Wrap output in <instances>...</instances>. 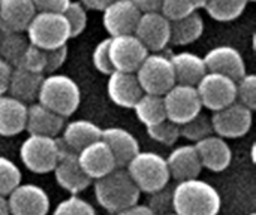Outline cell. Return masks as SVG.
<instances>
[{
	"instance_id": "6da1fadb",
	"label": "cell",
	"mask_w": 256,
	"mask_h": 215,
	"mask_svg": "<svg viewBox=\"0 0 256 215\" xmlns=\"http://www.w3.org/2000/svg\"><path fill=\"white\" fill-rule=\"evenodd\" d=\"M222 207L219 192L202 180L177 183L172 190V213L177 215H218Z\"/></svg>"
},
{
	"instance_id": "7a4b0ae2",
	"label": "cell",
	"mask_w": 256,
	"mask_h": 215,
	"mask_svg": "<svg viewBox=\"0 0 256 215\" xmlns=\"http://www.w3.org/2000/svg\"><path fill=\"white\" fill-rule=\"evenodd\" d=\"M141 192L134 184L124 168H117L111 174L94 181V198L108 213L117 214L138 204Z\"/></svg>"
},
{
	"instance_id": "3957f363",
	"label": "cell",
	"mask_w": 256,
	"mask_h": 215,
	"mask_svg": "<svg viewBox=\"0 0 256 215\" xmlns=\"http://www.w3.org/2000/svg\"><path fill=\"white\" fill-rule=\"evenodd\" d=\"M36 100L50 111L68 118L75 114L81 103V90L70 76L52 73L44 76Z\"/></svg>"
},
{
	"instance_id": "277c9868",
	"label": "cell",
	"mask_w": 256,
	"mask_h": 215,
	"mask_svg": "<svg viewBox=\"0 0 256 215\" xmlns=\"http://www.w3.org/2000/svg\"><path fill=\"white\" fill-rule=\"evenodd\" d=\"M124 169L138 190L147 195L165 189L171 180L166 160L153 151H140Z\"/></svg>"
},
{
	"instance_id": "5b68a950",
	"label": "cell",
	"mask_w": 256,
	"mask_h": 215,
	"mask_svg": "<svg viewBox=\"0 0 256 215\" xmlns=\"http://www.w3.org/2000/svg\"><path fill=\"white\" fill-rule=\"evenodd\" d=\"M28 43L48 51L63 46L70 39V31L63 13L36 12L26 28Z\"/></svg>"
},
{
	"instance_id": "8992f818",
	"label": "cell",
	"mask_w": 256,
	"mask_h": 215,
	"mask_svg": "<svg viewBox=\"0 0 256 215\" xmlns=\"http://www.w3.org/2000/svg\"><path fill=\"white\" fill-rule=\"evenodd\" d=\"M62 154V141L48 136L28 135L21 144L20 159L33 174H50L54 171Z\"/></svg>"
},
{
	"instance_id": "52a82bcc",
	"label": "cell",
	"mask_w": 256,
	"mask_h": 215,
	"mask_svg": "<svg viewBox=\"0 0 256 215\" xmlns=\"http://www.w3.org/2000/svg\"><path fill=\"white\" fill-rule=\"evenodd\" d=\"M142 93L164 96L176 85V76L170 57L160 52L147 54L141 66L135 72Z\"/></svg>"
},
{
	"instance_id": "ba28073f",
	"label": "cell",
	"mask_w": 256,
	"mask_h": 215,
	"mask_svg": "<svg viewBox=\"0 0 256 215\" xmlns=\"http://www.w3.org/2000/svg\"><path fill=\"white\" fill-rule=\"evenodd\" d=\"M166 120L182 126L201 114L202 105L195 87L176 84L164 96Z\"/></svg>"
},
{
	"instance_id": "9c48e42d",
	"label": "cell",
	"mask_w": 256,
	"mask_h": 215,
	"mask_svg": "<svg viewBox=\"0 0 256 215\" xmlns=\"http://www.w3.org/2000/svg\"><path fill=\"white\" fill-rule=\"evenodd\" d=\"M195 88L202 108L212 112L220 111L236 102V81L225 75L207 72Z\"/></svg>"
},
{
	"instance_id": "30bf717a",
	"label": "cell",
	"mask_w": 256,
	"mask_h": 215,
	"mask_svg": "<svg viewBox=\"0 0 256 215\" xmlns=\"http://www.w3.org/2000/svg\"><path fill=\"white\" fill-rule=\"evenodd\" d=\"M148 51L135 34H120L110 37L108 55L114 70L135 73Z\"/></svg>"
},
{
	"instance_id": "8fae6325",
	"label": "cell",
	"mask_w": 256,
	"mask_h": 215,
	"mask_svg": "<svg viewBox=\"0 0 256 215\" xmlns=\"http://www.w3.org/2000/svg\"><path fill=\"white\" fill-rule=\"evenodd\" d=\"M213 133L224 139H237L249 133L254 120V111L238 102L213 112L210 117Z\"/></svg>"
},
{
	"instance_id": "7c38bea8",
	"label": "cell",
	"mask_w": 256,
	"mask_h": 215,
	"mask_svg": "<svg viewBox=\"0 0 256 215\" xmlns=\"http://www.w3.org/2000/svg\"><path fill=\"white\" fill-rule=\"evenodd\" d=\"M9 215H48L50 198L36 184H20L8 198Z\"/></svg>"
},
{
	"instance_id": "4fadbf2b",
	"label": "cell",
	"mask_w": 256,
	"mask_h": 215,
	"mask_svg": "<svg viewBox=\"0 0 256 215\" xmlns=\"http://www.w3.org/2000/svg\"><path fill=\"white\" fill-rule=\"evenodd\" d=\"M134 34L148 52H160L170 43V21L160 12H144Z\"/></svg>"
},
{
	"instance_id": "5bb4252c",
	"label": "cell",
	"mask_w": 256,
	"mask_h": 215,
	"mask_svg": "<svg viewBox=\"0 0 256 215\" xmlns=\"http://www.w3.org/2000/svg\"><path fill=\"white\" fill-rule=\"evenodd\" d=\"M52 172L57 184L64 192L74 196H78V193L84 192L92 184V180L84 174V171L80 166L76 153L68 150L63 145V142H62V154Z\"/></svg>"
},
{
	"instance_id": "9a60e30c",
	"label": "cell",
	"mask_w": 256,
	"mask_h": 215,
	"mask_svg": "<svg viewBox=\"0 0 256 215\" xmlns=\"http://www.w3.org/2000/svg\"><path fill=\"white\" fill-rule=\"evenodd\" d=\"M102 12L104 27L110 33V37L120 34H134L141 16L140 9L134 4L132 0H114Z\"/></svg>"
},
{
	"instance_id": "2e32d148",
	"label": "cell",
	"mask_w": 256,
	"mask_h": 215,
	"mask_svg": "<svg viewBox=\"0 0 256 215\" xmlns=\"http://www.w3.org/2000/svg\"><path fill=\"white\" fill-rule=\"evenodd\" d=\"M204 64L207 72L225 75L234 81L243 78L246 72V63L240 51L230 45H219L212 48L204 57Z\"/></svg>"
},
{
	"instance_id": "e0dca14e",
	"label": "cell",
	"mask_w": 256,
	"mask_h": 215,
	"mask_svg": "<svg viewBox=\"0 0 256 215\" xmlns=\"http://www.w3.org/2000/svg\"><path fill=\"white\" fill-rule=\"evenodd\" d=\"M76 156L81 169L90 180L96 181L111 174L114 169H117L114 156L102 139L90 144L88 147L81 150Z\"/></svg>"
},
{
	"instance_id": "ac0fdd59",
	"label": "cell",
	"mask_w": 256,
	"mask_h": 215,
	"mask_svg": "<svg viewBox=\"0 0 256 215\" xmlns=\"http://www.w3.org/2000/svg\"><path fill=\"white\" fill-rule=\"evenodd\" d=\"M194 145L200 156L202 169L206 168L212 172H224L230 168L232 162V150L226 139L218 135H210Z\"/></svg>"
},
{
	"instance_id": "d6986e66",
	"label": "cell",
	"mask_w": 256,
	"mask_h": 215,
	"mask_svg": "<svg viewBox=\"0 0 256 215\" xmlns=\"http://www.w3.org/2000/svg\"><path fill=\"white\" fill-rule=\"evenodd\" d=\"M106 93L114 105L126 109H132L144 94L135 73L118 70H114L111 75H108Z\"/></svg>"
},
{
	"instance_id": "ffe728a7",
	"label": "cell",
	"mask_w": 256,
	"mask_h": 215,
	"mask_svg": "<svg viewBox=\"0 0 256 215\" xmlns=\"http://www.w3.org/2000/svg\"><path fill=\"white\" fill-rule=\"evenodd\" d=\"M114 156L117 168H126V165L141 151L138 139L123 127L102 129L100 138Z\"/></svg>"
},
{
	"instance_id": "44dd1931",
	"label": "cell",
	"mask_w": 256,
	"mask_h": 215,
	"mask_svg": "<svg viewBox=\"0 0 256 215\" xmlns=\"http://www.w3.org/2000/svg\"><path fill=\"white\" fill-rule=\"evenodd\" d=\"M165 160L170 171V177L177 183L195 180L202 171L195 145H180L174 148Z\"/></svg>"
},
{
	"instance_id": "7402d4cb",
	"label": "cell",
	"mask_w": 256,
	"mask_h": 215,
	"mask_svg": "<svg viewBox=\"0 0 256 215\" xmlns=\"http://www.w3.org/2000/svg\"><path fill=\"white\" fill-rule=\"evenodd\" d=\"M64 120L66 118L50 111L40 103H32L27 106L26 132H28V135L57 138L64 127Z\"/></svg>"
},
{
	"instance_id": "603a6c76",
	"label": "cell",
	"mask_w": 256,
	"mask_h": 215,
	"mask_svg": "<svg viewBox=\"0 0 256 215\" xmlns=\"http://www.w3.org/2000/svg\"><path fill=\"white\" fill-rule=\"evenodd\" d=\"M100 138H102V129L93 121L82 120V118L69 121L68 124H64L62 130L63 145L76 154L86 147H88L90 144L100 141Z\"/></svg>"
},
{
	"instance_id": "cb8c5ba5",
	"label": "cell",
	"mask_w": 256,
	"mask_h": 215,
	"mask_svg": "<svg viewBox=\"0 0 256 215\" xmlns=\"http://www.w3.org/2000/svg\"><path fill=\"white\" fill-rule=\"evenodd\" d=\"M26 121L27 105L9 94L0 96V136L10 138L22 133Z\"/></svg>"
},
{
	"instance_id": "d4e9b609",
	"label": "cell",
	"mask_w": 256,
	"mask_h": 215,
	"mask_svg": "<svg viewBox=\"0 0 256 215\" xmlns=\"http://www.w3.org/2000/svg\"><path fill=\"white\" fill-rule=\"evenodd\" d=\"M34 13L32 0H0V28L22 33Z\"/></svg>"
},
{
	"instance_id": "484cf974",
	"label": "cell",
	"mask_w": 256,
	"mask_h": 215,
	"mask_svg": "<svg viewBox=\"0 0 256 215\" xmlns=\"http://www.w3.org/2000/svg\"><path fill=\"white\" fill-rule=\"evenodd\" d=\"M170 60L172 64L176 84L196 87V84L207 73L204 60L198 54H194L189 51H182V52H177L172 57H170Z\"/></svg>"
},
{
	"instance_id": "4316f807",
	"label": "cell",
	"mask_w": 256,
	"mask_h": 215,
	"mask_svg": "<svg viewBox=\"0 0 256 215\" xmlns=\"http://www.w3.org/2000/svg\"><path fill=\"white\" fill-rule=\"evenodd\" d=\"M42 79H44V75L32 73L21 67H12L6 93H9V96L27 105V102H33L38 99Z\"/></svg>"
},
{
	"instance_id": "83f0119b",
	"label": "cell",
	"mask_w": 256,
	"mask_h": 215,
	"mask_svg": "<svg viewBox=\"0 0 256 215\" xmlns=\"http://www.w3.org/2000/svg\"><path fill=\"white\" fill-rule=\"evenodd\" d=\"M170 43L177 46H184L198 40L204 33V21L198 10L180 18L177 21H170Z\"/></svg>"
},
{
	"instance_id": "f1b7e54d",
	"label": "cell",
	"mask_w": 256,
	"mask_h": 215,
	"mask_svg": "<svg viewBox=\"0 0 256 215\" xmlns=\"http://www.w3.org/2000/svg\"><path fill=\"white\" fill-rule=\"evenodd\" d=\"M28 46V40L22 33L0 28V58L10 67H16L22 54Z\"/></svg>"
},
{
	"instance_id": "f546056e",
	"label": "cell",
	"mask_w": 256,
	"mask_h": 215,
	"mask_svg": "<svg viewBox=\"0 0 256 215\" xmlns=\"http://www.w3.org/2000/svg\"><path fill=\"white\" fill-rule=\"evenodd\" d=\"M132 109L135 111V115L140 120V123H142L146 127H150L153 124H158V123L166 120L162 96L144 93Z\"/></svg>"
},
{
	"instance_id": "4dcf8cb0",
	"label": "cell",
	"mask_w": 256,
	"mask_h": 215,
	"mask_svg": "<svg viewBox=\"0 0 256 215\" xmlns=\"http://www.w3.org/2000/svg\"><path fill=\"white\" fill-rule=\"evenodd\" d=\"M248 7V0H208L204 6L206 12L219 22L237 19Z\"/></svg>"
},
{
	"instance_id": "1f68e13d",
	"label": "cell",
	"mask_w": 256,
	"mask_h": 215,
	"mask_svg": "<svg viewBox=\"0 0 256 215\" xmlns=\"http://www.w3.org/2000/svg\"><path fill=\"white\" fill-rule=\"evenodd\" d=\"M210 135H214L212 127V120L202 114H198L196 117L180 126V138H184L195 144Z\"/></svg>"
},
{
	"instance_id": "d6a6232c",
	"label": "cell",
	"mask_w": 256,
	"mask_h": 215,
	"mask_svg": "<svg viewBox=\"0 0 256 215\" xmlns=\"http://www.w3.org/2000/svg\"><path fill=\"white\" fill-rule=\"evenodd\" d=\"M21 184L20 168L4 156H0V196L8 195Z\"/></svg>"
},
{
	"instance_id": "836d02e7",
	"label": "cell",
	"mask_w": 256,
	"mask_h": 215,
	"mask_svg": "<svg viewBox=\"0 0 256 215\" xmlns=\"http://www.w3.org/2000/svg\"><path fill=\"white\" fill-rule=\"evenodd\" d=\"M146 129H147V135L153 141H156L162 145H166V147L174 145L180 138V126L170 120H164V121L153 124L150 127H146Z\"/></svg>"
},
{
	"instance_id": "e575fe53",
	"label": "cell",
	"mask_w": 256,
	"mask_h": 215,
	"mask_svg": "<svg viewBox=\"0 0 256 215\" xmlns=\"http://www.w3.org/2000/svg\"><path fill=\"white\" fill-rule=\"evenodd\" d=\"M236 102L250 111L256 109V76L254 73H246L243 78L236 81Z\"/></svg>"
},
{
	"instance_id": "d590c367",
	"label": "cell",
	"mask_w": 256,
	"mask_h": 215,
	"mask_svg": "<svg viewBox=\"0 0 256 215\" xmlns=\"http://www.w3.org/2000/svg\"><path fill=\"white\" fill-rule=\"evenodd\" d=\"M63 16L68 21L70 37L80 36L87 27V9L80 1H70L63 10Z\"/></svg>"
},
{
	"instance_id": "8d00e7d4",
	"label": "cell",
	"mask_w": 256,
	"mask_h": 215,
	"mask_svg": "<svg viewBox=\"0 0 256 215\" xmlns=\"http://www.w3.org/2000/svg\"><path fill=\"white\" fill-rule=\"evenodd\" d=\"M52 215H96L94 208L84 199L70 195L54 208Z\"/></svg>"
},
{
	"instance_id": "74e56055",
	"label": "cell",
	"mask_w": 256,
	"mask_h": 215,
	"mask_svg": "<svg viewBox=\"0 0 256 215\" xmlns=\"http://www.w3.org/2000/svg\"><path fill=\"white\" fill-rule=\"evenodd\" d=\"M45 64H46V60H45V51L28 43L26 52L22 54L21 57V61L16 67H21L24 70H28L32 73H39V75H44L45 73Z\"/></svg>"
},
{
	"instance_id": "f35d334b",
	"label": "cell",
	"mask_w": 256,
	"mask_h": 215,
	"mask_svg": "<svg viewBox=\"0 0 256 215\" xmlns=\"http://www.w3.org/2000/svg\"><path fill=\"white\" fill-rule=\"evenodd\" d=\"M195 10L196 9L194 7L190 0H162L159 12L168 21H177V19L184 18L186 15H189Z\"/></svg>"
},
{
	"instance_id": "ab89813d",
	"label": "cell",
	"mask_w": 256,
	"mask_h": 215,
	"mask_svg": "<svg viewBox=\"0 0 256 215\" xmlns=\"http://www.w3.org/2000/svg\"><path fill=\"white\" fill-rule=\"evenodd\" d=\"M108 43H110V37L100 40L94 46L93 55H92L93 66L96 67V70L100 72L102 75H106V76L114 72V69L111 66V61H110V55H108Z\"/></svg>"
},
{
	"instance_id": "60d3db41",
	"label": "cell",
	"mask_w": 256,
	"mask_h": 215,
	"mask_svg": "<svg viewBox=\"0 0 256 215\" xmlns=\"http://www.w3.org/2000/svg\"><path fill=\"white\" fill-rule=\"evenodd\" d=\"M150 204L147 205L156 215H165L172 213V190L162 189L153 195H150Z\"/></svg>"
},
{
	"instance_id": "b9f144b4",
	"label": "cell",
	"mask_w": 256,
	"mask_h": 215,
	"mask_svg": "<svg viewBox=\"0 0 256 215\" xmlns=\"http://www.w3.org/2000/svg\"><path fill=\"white\" fill-rule=\"evenodd\" d=\"M66 58H68V45H63V46L45 51V60H46L45 73L46 75L56 73L64 64Z\"/></svg>"
},
{
	"instance_id": "7bdbcfd3",
	"label": "cell",
	"mask_w": 256,
	"mask_h": 215,
	"mask_svg": "<svg viewBox=\"0 0 256 215\" xmlns=\"http://www.w3.org/2000/svg\"><path fill=\"white\" fill-rule=\"evenodd\" d=\"M36 12H54L63 13L72 0H32Z\"/></svg>"
},
{
	"instance_id": "ee69618b",
	"label": "cell",
	"mask_w": 256,
	"mask_h": 215,
	"mask_svg": "<svg viewBox=\"0 0 256 215\" xmlns=\"http://www.w3.org/2000/svg\"><path fill=\"white\" fill-rule=\"evenodd\" d=\"M134 4L140 9L141 13L144 12H159L162 0H132Z\"/></svg>"
},
{
	"instance_id": "f6af8a7d",
	"label": "cell",
	"mask_w": 256,
	"mask_h": 215,
	"mask_svg": "<svg viewBox=\"0 0 256 215\" xmlns=\"http://www.w3.org/2000/svg\"><path fill=\"white\" fill-rule=\"evenodd\" d=\"M10 72H12V67L0 58V96L6 94V91H8Z\"/></svg>"
},
{
	"instance_id": "bcb514c9",
	"label": "cell",
	"mask_w": 256,
	"mask_h": 215,
	"mask_svg": "<svg viewBox=\"0 0 256 215\" xmlns=\"http://www.w3.org/2000/svg\"><path fill=\"white\" fill-rule=\"evenodd\" d=\"M117 215H156L147 205H140V204H135L120 213H117Z\"/></svg>"
},
{
	"instance_id": "7dc6e473",
	"label": "cell",
	"mask_w": 256,
	"mask_h": 215,
	"mask_svg": "<svg viewBox=\"0 0 256 215\" xmlns=\"http://www.w3.org/2000/svg\"><path fill=\"white\" fill-rule=\"evenodd\" d=\"M114 0H80V3L90 10H104Z\"/></svg>"
},
{
	"instance_id": "c3c4849f",
	"label": "cell",
	"mask_w": 256,
	"mask_h": 215,
	"mask_svg": "<svg viewBox=\"0 0 256 215\" xmlns=\"http://www.w3.org/2000/svg\"><path fill=\"white\" fill-rule=\"evenodd\" d=\"M0 215H9L8 201H6L4 196H0Z\"/></svg>"
},
{
	"instance_id": "681fc988",
	"label": "cell",
	"mask_w": 256,
	"mask_h": 215,
	"mask_svg": "<svg viewBox=\"0 0 256 215\" xmlns=\"http://www.w3.org/2000/svg\"><path fill=\"white\" fill-rule=\"evenodd\" d=\"M190 1H192L194 7L198 10V9H204V6L207 4V1H208V0H190Z\"/></svg>"
},
{
	"instance_id": "f907efd6",
	"label": "cell",
	"mask_w": 256,
	"mask_h": 215,
	"mask_svg": "<svg viewBox=\"0 0 256 215\" xmlns=\"http://www.w3.org/2000/svg\"><path fill=\"white\" fill-rule=\"evenodd\" d=\"M165 215H177V214H174V213H170V214H165Z\"/></svg>"
},
{
	"instance_id": "816d5d0a",
	"label": "cell",
	"mask_w": 256,
	"mask_h": 215,
	"mask_svg": "<svg viewBox=\"0 0 256 215\" xmlns=\"http://www.w3.org/2000/svg\"><path fill=\"white\" fill-rule=\"evenodd\" d=\"M252 1H255V0H248V3H252Z\"/></svg>"
},
{
	"instance_id": "f5cc1de1",
	"label": "cell",
	"mask_w": 256,
	"mask_h": 215,
	"mask_svg": "<svg viewBox=\"0 0 256 215\" xmlns=\"http://www.w3.org/2000/svg\"><path fill=\"white\" fill-rule=\"evenodd\" d=\"M248 215H256L255 213H250V214H248Z\"/></svg>"
}]
</instances>
